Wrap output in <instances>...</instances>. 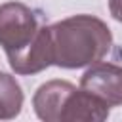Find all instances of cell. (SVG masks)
Segmentation results:
<instances>
[{
    "mask_svg": "<svg viewBox=\"0 0 122 122\" xmlns=\"http://www.w3.org/2000/svg\"><path fill=\"white\" fill-rule=\"evenodd\" d=\"M0 46L15 74H36L53 65L50 25L27 4H0Z\"/></svg>",
    "mask_w": 122,
    "mask_h": 122,
    "instance_id": "6da1fadb",
    "label": "cell"
},
{
    "mask_svg": "<svg viewBox=\"0 0 122 122\" xmlns=\"http://www.w3.org/2000/svg\"><path fill=\"white\" fill-rule=\"evenodd\" d=\"M23 90L15 76L8 72H0V120L15 118L23 109Z\"/></svg>",
    "mask_w": 122,
    "mask_h": 122,
    "instance_id": "5b68a950",
    "label": "cell"
},
{
    "mask_svg": "<svg viewBox=\"0 0 122 122\" xmlns=\"http://www.w3.org/2000/svg\"><path fill=\"white\" fill-rule=\"evenodd\" d=\"M80 88L93 93L109 107L122 105V65L97 61L80 78Z\"/></svg>",
    "mask_w": 122,
    "mask_h": 122,
    "instance_id": "277c9868",
    "label": "cell"
},
{
    "mask_svg": "<svg viewBox=\"0 0 122 122\" xmlns=\"http://www.w3.org/2000/svg\"><path fill=\"white\" fill-rule=\"evenodd\" d=\"M51 59L61 69H82L101 61L112 48V32L95 15L80 13L50 25Z\"/></svg>",
    "mask_w": 122,
    "mask_h": 122,
    "instance_id": "7a4b0ae2",
    "label": "cell"
},
{
    "mask_svg": "<svg viewBox=\"0 0 122 122\" xmlns=\"http://www.w3.org/2000/svg\"><path fill=\"white\" fill-rule=\"evenodd\" d=\"M109 11L118 23H122V0H109Z\"/></svg>",
    "mask_w": 122,
    "mask_h": 122,
    "instance_id": "8992f818",
    "label": "cell"
},
{
    "mask_svg": "<svg viewBox=\"0 0 122 122\" xmlns=\"http://www.w3.org/2000/svg\"><path fill=\"white\" fill-rule=\"evenodd\" d=\"M34 112L44 122H103L109 105L67 80H48L34 92Z\"/></svg>",
    "mask_w": 122,
    "mask_h": 122,
    "instance_id": "3957f363",
    "label": "cell"
}]
</instances>
